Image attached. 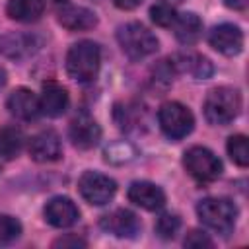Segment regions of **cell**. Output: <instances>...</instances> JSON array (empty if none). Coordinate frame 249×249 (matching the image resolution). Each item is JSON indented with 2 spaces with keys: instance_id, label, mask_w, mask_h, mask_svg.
<instances>
[{
  "instance_id": "1",
  "label": "cell",
  "mask_w": 249,
  "mask_h": 249,
  "mask_svg": "<svg viewBox=\"0 0 249 249\" xmlns=\"http://www.w3.org/2000/svg\"><path fill=\"white\" fill-rule=\"evenodd\" d=\"M101 66V49L93 41H78L66 53V72L80 84H89L97 78Z\"/></svg>"
},
{
  "instance_id": "2",
  "label": "cell",
  "mask_w": 249,
  "mask_h": 249,
  "mask_svg": "<svg viewBox=\"0 0 249 249\" xmlns=\"http://www.w3.org/2000/svg\"><path fill=\"white\" fill-rule=\"evenodd\" d=\"M204 117L214 126L230 124L241 111V93L235 88L220 86L208 91L204 99Z\"/></svg>"
},
{
  "instance_id": "3",
  "label": "cell",
  "mask_w": 249,
  "mask_h": 249,
  "mask_svg": "<svg viewBox=\"0 0 249 249\" xmlns=\"http://www.w3.org/2000/svg\"><path fill=\"white\" fill-rule=\"evenodd\" d=\"M117 41H119V47L123 49V53L132 60L146 58V56L154 54L160 47L158 37L146 25H142L138 21L121 25L117 29Z\"/></svg>"
},
{
  "instance_id": "4",
  "label": "cell",
  "mask_w": 249,
  "mask_h": 249,
  "mask_svg": "<svg viewBox=\"0 0 249 249\" xmlns=\"http://www.w3.org/2000/svg\"><path fill=\"white\" fill-rule=\"evenodd\" d=\"M196 214L206 228L218 233H230L237 220V206L230 198L208 196L196 204Z\"/></svg>"
},
{
  "instance_id": "5",
  "label": "cell",
  "mask_w": 249,
  "mask_h": 249,
  "mask_svg": "<svg viewBox=\"0 0 249 249\" xmlns=\"http://www.w3.org/2000/svg\"><path fill=\"white\" fill-rule=\"evenodd\" d=\"M183 167L196 183H212L222 175L220 158L204 146L189 148L183 154Z\"/></svg>"
},
{
  "instance_id": "6",
  "label": "cell",
  "mask_w": 249,
  "mask_h": 249,
  "mask_svg": "<svg viewBox=\"0 0 249 249\" xmlns=\"http://www.w3.org/2000/svg\"><path fill=\"white\" fill-rule=\"evenodd\" d=\"M158 123L161 132L171 140H181L191 134L195 126V117L189 107L179 101H167L158 111Z\"/></svg>"
},
{
  "instance_id": "7",
  "label": "cell",
  "mask_w": 249,
  "mask_h": 249,
  "mask_svg": "<svg viewBox=\"0 0 249 249\" xmlns=\"http://www.w3.org/2000/svg\"><path fill=\"white\" fill-rule=\"evenodd\" d=\"M78 191L89 204L103 206L115 196L117 183L109 175H103L99 171H86L78 181Z\"/></svg>"
},
{
  "instance_id": "8",
  "label": "cell",
  "mask_w": 249,
  "mask_h": 249,
  "mask_svg": "<svg viewBox=\"0 0 249 249\" xmlns=\"http://www.w3.org/2000/svg\"><path fill=\"white\" fill-rule=\"evenodd\" d=\"M54 16L58 23L70 31H86L97 25V16L86 6H78L70 0H54Z\"/></svg>"
},
{
  "instance_id": "9",
  "label": "cell",
  "mask_w": 249,
  "mask_h": 249,
  "mask_svg": "<svg viewBox=\"0 0 249 249\" xmlns=\"http://www.w3.org/2000/svg\"><path fill=\"white\" fill-rule=\"evenodd\" d=\"M208 43L220 54L235 56L243 49V31L233 23H220L208 33Z\"/></svg>"
},
{
  "instance_id": "10",
  "label": "cell",
  "mask_w": 249,
  "mask_h": 249,
  "mask_svg": "<svg viewBox=\"0 0 249 249\" xmlns=\"http://www.w3.org/2000/svg\"><path fill=\"white\" fill-rule=\"evenodd\" d=\"M99 226L107 233H113L115 237H126V239L136 237L140 233V228H142L138 216L126 208H117V210L101 216Z\"/></svg>"
},
{
  "instance_id": "11",
  "label": "cell",
  "mask_w": 249,
  "mask_h": 249,
  "mask_svg": "<svg viewBox=\"0 0 249 249\" xmlns=\"http://www.w3.org/2000/svg\"><path fill=\"white\" fill-rule=\"evenodd\" d=\"M29 156H31V160H35L39 163H49V161L60 160V156H62L60 136L53 128L37 132L29 140Z\"/></svg>"
},
{
  "instance_id": "12",
  "label": "cell",
  "mask_w": 249,
  "mask_h": 249,
  "mask_svg": "<svg viewBox=\"0 0 249 249\" xmlns=\"http://www.w3.org/2000/svg\"><path fill=\"white\" fill-rule=\"evenodd\" d=\"M41 41L33 33L6 31L0 33V53L8 58H25L39 49Z\"/></svg>"
},
{
  "instance_id": "13",
  "label": "cell",
  "mask_w": 249,
  "mask_h": 249,
  "mask_svg": "<svg viewBox=\"0 0 249 249\" xmlns=\"http://www.w3.org/2000/svg\"><path fill=\"white\" fill-rule=\"evenodd\" d=\"M45 220L54 228H70L78 222L80 210L68 196H53L43 208Z\"/></svg>"
},
{
  "instance_id": "14",
  "label": "cell",
  "mask_w": 249,
  "mask_h": 249,
  "mask_svg": "<svg viewBox=\"0 0 249 249\" xmlns=\"http://www.w3.org/2000/svg\"><path fill=\"white\" fill-rule=\"evenodd\" d=\"M68 136L72 144L80 150H89L101 140V126L97 124L95 119L89 115H78L68 128Z\"/></svg>"
},
{
  "instance_id": "15",
  "label": "cell",
  "mask_w": 249,
  "mask_h": 249,
  "mask_svg": "<svg viewBox=\"0 0 249 249\" xmlns=\"http://www.w3.org/2000/svg\"><path fill=\"white\" fill-rule=\"evenodd\" d=\"M70 97L66 88H62L54 80H47L41 86V95H39V105L41 113L47 117H60L68 109Z\"/></svg>"
},
{
  "instance_id": "16",
  "label": "cell",
  "mask_w": 249,
  "mask_h": 249,
  "mask_svg": "<svg viewBox=\"0 0 249 249\" xmlns=\"http://www.w3.org/2000/svg\"><path fill=\"white\" fill-rule=\"evenodd\" d=\"M6 107L14 117L21 121H35L39 115H43L41 105H39V95H35L27 88L14 89L6 101Z\"/></svg>"
},
{
  "instance_id": "17",
  "label": "cell",
  "mask_w": 249,
  "mask_h": 249,
  "mask_svg": "<svg viewBox=\"0 0 249 249\" xmlns=\"http://www.w3.org/2000/svg\"><path fill=\"white\" fill-rule=\"evenodd\" d=\"M126 195L132 204H136L144 210H160L165 204V193L161 191V187H158L156 183H150V181L130 183Z\"/></svg>"
},
{
  "instance_id": "18",
  "label": "cell",
  "mask_w": 249,
  "mask_h": 249,
  "mask_svg": "<svg viewBox=\"0 0 249 249\" xmlns=\"http://www.w3.org/2000/svg\"><path fill=\"white\" fill-rule=\"evenodd\" d=\"M171 62H173L177 72H187L196 80H206L214 72L212 62L206 56L198 54V53H181Z\"/></svg>"
},
{
  "instance_id": "19",
  "label": "cell",
  "mask_w": 249,
  "mask_h": 249,
  "mask_svg": "<svg viewBox=\"0 0 249 249\" xmlns=\"http://www.w3.org/2000/svg\"><path fill=\"white\" fill-rule=\"evenodd\" d=\"M171 27H173V33H175L177 41L183 43V45H193L202 35V19L195 12L177 14Z\"/></svg>"
},
{
  "instance_id": "20",
  "label": "cell",
  "mask_w": 249,
  "mask_h": 249,
  "mask_svg": "<svg viewBox=\"0 0 249 249\" xmlns=\"http://www.w3.org/2000/svg\"><path fill=\"white\" fill-rule=\"evenodd\" d=\"M6 12L12 19L21 23L37 21L45 12V0H8Z\"/></svg>"
},
{
  "instance_id": "21",
  "label": "cell",
  "mask_w": 249,
  "mask_h": 249,
  "mask_svg": "<svg viewBox=\"0 0 249 249\" xmlns=\"http://www.w3.org/2000/svg\"><path fill=\"white\" fill-rule=\"evenodd\" d=\"M23 142H25V136L21 128H18L16 124H8L0 128V156L4 160L18 158L23 148Z\"/></svg>"
},
{
  "instance_id": "22",
  "label": "cell",
  "mask_w": 249,
  "mask_h": 249,
  "mask_svg": "<svg viewBox=\"0 0 249 249\" xmlns=\"http://www.w3.org/2000/svg\"><path fill=\"white\" fill-rule=\"evenodd\" d=\"M138 156V150L128 140H113L103 148V160L111 165H124Z\"/></svg>"
},
{
  "instance_id": "23",
  "label": "cell",
  "mask_w": 249,
  "mask_h": 249,
  "mask_svg": "<svg viewBox=\"0 0 249 249\" xmlns=\"http://www.w3.org/2000/svg\"><path fill=\"white\" fill-rule=\"evenodd\" d=\"M226 150H228V156L231 158L233 163L245 167L249 165V146H247V136L243 134H233L228 138V144H226Z\"/></svg>"
},
{
  "instance_id": "24",
  "label": "cell",
  "mask_w": 249,
  "mask_h": 249,
  "mask_svg": "<svg viewBox=\"0 0 249 249\" xmlns=\"http://www.w3.org/2000/svg\"><path fill=\"white\" fill-rule=\"evenodd\" d=\"M113 117H115V123L121 130L128 132V130H134L136 124H138V109L128 105V103H117L115 105V111H113Z\"/></svg>"
},
{
  "instance_id": "25",
  "label": "cell",
  "mask_w": 249,
  "mask_h": 249,
  "mask_svg": "<svg viewBox=\"0 0 249 249\" xmlns=\"http://www.w3.org/2000/svg\"><path fill=\"white\" fill-rule=\"evenodd\" d=\"M21 235V224L10 214H0V247L14 243Z\"/></svg>"
},
{
  "instance_id": "26",
  "label": "cell",
  "mask_w": 249,
  "mask_h": 249,
  "mask_svg": "<svg viewBox=\"0 0 249 249\" xmlns=\"http://www.w3.org/2000/svg\"><path fill=\"white\" fill-rule=\"evenodd\" d=\"M150 18L160 27H171L177 18V12L169 2H158L150 8Z\"/></svg>"
},
{
  "instance_id": "27",
  "label": "cell",
  "mask_w": 249,
  "mask_h": 249,
  "mask_svg": "<svg viewBox=\"0 0 249 249\" xmlns=\"http://www.w3.org/2000/svg\"><path fill=\"white\" fill-rule=\"evenodd\" d=\"M175 66L171 60H161L156 68H154V76H152V86L154 89H167L173 82V74H175Z\"/></svg>"
},
{
  "instance_id": "28",
  "label": "cell",
  "mask_w": 249,
  "mask_h": 249,
  "mask_svg": "<svg viewBox=\"0 0 249 249\" xmlns=\"http://www.w3.org/2000/svg\"><path fill=\"white\" fill-rule=\"evenodd\" d=\"M181 230V218L177 214H161L156 220V233L161 239H173Z\"/></svg>"
},
{
  "instance_id": "29",
  "label": "cell",
  "mask_w": 249,
  "mask_h": 249,
  "mask_svg": "<svg viewBox=\"0 0 249 249\" xmlns=\"http://www.w3.org/2000/svg\"><path fill=\"white\" fill-rule=\"evenodd\" d=\"M183 243H185V247H196V249H200V247H212L214 245L212 239L208 237V233H204L200 230H191L187 233V237H185Z\"/></svg>"
},
{
  "instance_id": "30",
  "label": "cell",
  "mask_w": 249,
  "mask_h": 249,
  "mask_svg": "<svg viewBox=\"0 0 249 249\" xmlns=\"http://www.w3.org/2000/svg\"><path fill=\"white\" fill-rule=\"evenodd\" d=\"M53 247H86V241L82 239V237H78V235H72V233H66L64 237H58L54 243H53Z\"/></svg>"
},
{
  "instance_id": "31",
  "label": "cell",
  "mask_w": 249,
  "mask_h": 249,
  "mask_svg": "<svg viewBox=\"0 0 249 249\" xmlns=\"http://www.w3.org/2000/svg\"><path fill=\"white\" fill-rule=\"evenodd\" d=\"M142 0H113V4L119 8V10H132L140 4Z\"/></svg>"
},
{
  "instance_id": "32",
  "label": "cell",
  "mask_w": 249,
  "mask_h": 249,
  "mask_svg": "<svg viewBox=\"0 0 249 249\" xmlns=\"http://www.w3.org/2000/svg\"><path fill=\"white\" fill-rule=\"evenodd\" d=\"M224 4H226L228 8H231V10H239V12H243V10L247 8L249 0H224Z\"/></svg>"
},
{
  "instance_id": "33",
  "label": "cell",
  "mask_w": 249,
  "mask_h": 249,
  "mask_svg": "<svg viewBox=\"0 0 249 249\" xmlns=\"http://www.w3.org/2000/svg\"><path fill=\"white\" fill-rule=\"evenodd\" d=\"M6 78H8V76H6V70L0 66V89L6 86Z\"/></svg>"
},
{
  "instance_id": "34",
  "label": "cell",
  "mask_w": 249,
  "mask_h": 249,
  "mask_svg": "<svg viewBox=\"0 0 249 249\" xmlns=\"http://www.w3.org/2000/svg\"><path fill=\"white\" fill-rule=\"evenodd\" d=\"M167 2H181V0H167Z\"/></svg>"
},
{
  "instance_id": "35",
  "label": "cell",
  "mask_w": 249,
  "mask_h": 249,
  "mask_svg": "<svg viewBox=\"0 0 249 249\" xmlns=\"http://www.w3.org/2000/svg\"><path fill=\"white\" fill-rule=\"evenodd\" d=\"M0 171H2V167H0Z\"/></svg>"
}]
</instances>
